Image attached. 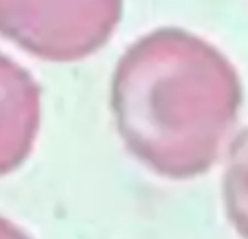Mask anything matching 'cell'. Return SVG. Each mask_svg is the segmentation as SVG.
<instances>
[{
	"instance_id": "obj_2",
	"label": "cell",
	"mask_w": 248,
	"mask_h": 239,
	"mask_svg": "<svg viewBox=\"0 0 248 239\" xmlns=\"http://www.w3.org/2000/svg\"><path fill=\"white\" fill-rule=\"evenodd\" d=\"M123 15V0H0V33L48 61L99 51Z\"/></svg>"
},
{
	"instance_id": "obj_4",
	"label": "cell",
	"mask_w": 248,
	"mask_h": 239,
	"mask_svg": "<svg viewBox=\"0 0 248 239\" xmlns=\"http://www.w3.org/2000/svg\"><path fill=\"white\" fill-rule=\"evenodd\" d=\"M222 200L226 220L239 237L248 239V127H244L231 143L222 176Z\"/></svg>"
},
{
	"instance_id": "obj_3",
	"label": "cell",
	"mask_w": 248,
	"mask_h": 239,
	"mask_svg": "<svg viewBox=\"0 0 248 239\" xmlns=\"http://www.w3.org/2000/svg\"><path fill=\"white\" fill-rule=\"evenodd\" d=\"M40 125V86L0 53V176L27 160Z\"/></svg>"
},
{
	"instance_id": "obj_5",
	"label": "cell",
	"mask_w": 248,
	"mask_h": 239,
	"mask_svg": "<svg viewBox=\"0 0 248 239\" xmlns=\"http://www.w3.org/2000/svg\"><path fill=\"white\" fill-rule=\"evenodd\" d=\"M0 239H31L24 230H20L16 224H11L9 220L0 217Z\"/></svg>"
},
{
	"instance_id": "obj_1",
	"label": "cell",
	"mask_w": 248,
	"mask_h": 239,
	"mask_svg": "<svg viewBox=\"0 0 248 239\" xmlns=\"http://www.w3.org/2000/svg\"><path fill=\"white\" fill-rule=\"evenodd\" d=\"M117 132L134 158L169 180L209 171L237 119L242 84L206 40L163 27L119 57L110 90Z\"/></svg>"
}]
</instances>
